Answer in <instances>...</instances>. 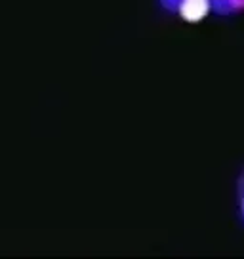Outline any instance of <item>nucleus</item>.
<instances>
[{
	"instance_id": "f257e3e1",
	"label": "nucleus",
	"mask_w": 244,
	"mask_h": 259,
	"mask_svg": "<svg viewBox=\"0 0 244 259\" xmlns=\"http://www.w3.org/2000/svg\"><path fill=\"white\" fill-rule=\"evenodd\" d=\"M178 8L179 14L187 21H198V19H202L208 14L210 2L208 0H179Z\"/></svg>"
}]
</instances>
